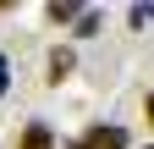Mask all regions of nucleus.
<instances>
[{
  "instance_id": "3",
  "label": "nucleus",
  "mask_w": 154,
  "mask_h": 149,
  "mask_svg": "<svg viewBox=\"0 0 154 149\" xmlns=\"http://www.w3.org/2000/svg\"><path fill=\"white\" fill-rule=\"evenodd\" d=\"M22 149H55V138H50V127H44V122H33L28 133H22Z\"/></svg>"
},
{
  "instance_id": "4",
  "label": "nucleus",
  "mask_w": 154,
  "mask_h": 149,
  "mask_svg": "<svg viewBox=\"0 0 154 149\" xmlns=\"http://www.w3.org/2000/svg\"><path fill=\"white\" fill-rule=\"evenodd\" d=\"M50 17H55V22H77L83 6H77V0H50Z\"/></svg>"
},
{
  "instance_id": "2",
  "label": "nucleus",
  "mask_w": 154,
  "mask_h": 149,
  "mask_svg": "<svg viewBox=\"0 0 154 149\" xmlns=\"http://www.w3.org/2000/svg\"><path fill=\"white\" fill-rule=\"evenodd\" d=\"M72 66H77V55H72L66 44H55V50H50V83H61L66 72H72Z\"/></svg>"
},
{
  "instance_id": "5",
  "label": "nucleus",
  "mask_w": 154,
  "mask_h": 149,
  "mask_svg": "<svg viewBox=\"0 0 154 149\" xmlns=\"http://www.w3.org/2000/svg\"><path fill=\"white\" fill-rule=\"evenodd\" d=\"M127 22H132V28H143V22H154V6H127Z\"/></svg>"
},
{
  "instance_id": "7",
  "label": "nucleus",
  "mask_w": 154,
  "mask_h": 149,
  "mask_svg": "<svg viewBox=\"0 0 154 149\" xmlns=\"http://www.w3.org/2000/svg\"><path fill=\"white\" fill-rule=\"evenodd\" d=\"M6 83H11V61L0 55V94H6Z\"/></svg>"
},
{
  "instance_id": "9",
  "label": "nucleus",
  "mask_w": 154,
  "mask_h": 149,
  "mask_svg": "<svg viewBox=\"0 0 154 149\" xmlns=\"http://www.w3.org/2000/svg\"><path fill=\"white\" fill-rule=\"evenodd\" d=\"M149 149H154V144H149Z\"/></svg>"
},
{
  "instance_id": "6",
  "label": "nucleus",
  "mask_w": 154,
  "mask_h": 149,
  "mask_svg": "<svg viewBox=\"0 0 154 149\" xmlns=\"http://www.w3.org/2000/svg\"><path fill=\"white\" fill-rule=\"evenodd\" d=\"M94 28H99V11H83V17H77V33H83V39H88Z\"/></svg>"
},
{
  "instance_id": "8",
  "label": "nucleus",
  "mask_w": 154,
  "mask_h": 149,
  "mask_svg": "<svg viewBox=\"0 0 154 149\" xmlns=\"http://www.w3.org/2000/svg\"><path fill=\"white\" fill-rule=\"evenodd\" d=\"M143 110H149V127H154V94H149V100H143Z\"/></svg>"
},
{
  "instance_id": "1",
  "label": "nucleus",
  "mask_w": 154,
  "mask_h": 149,
  "mask_svg": "<svg viewBox=\"0 0 154 149\" xmlns=\"http://www.w3.org/2000/svg\"><path fill=\"white\" fill-rule=\"evenodd\" d=\"M72 149H127V127H116V122L105 127V122H99V127H88Z\"/></svg>"
}]
</instances>
